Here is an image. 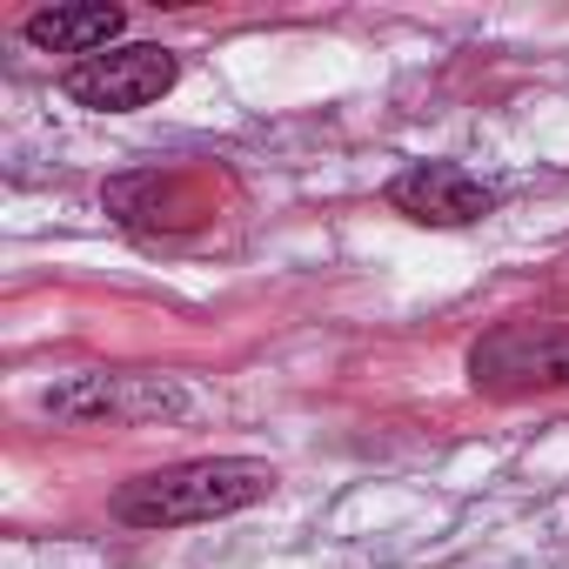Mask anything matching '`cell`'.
I'll return each instance as SVG.
<instances>
[{"label":"cell","instance_id":"cell-1","mask_svg":"<svg viewBox=\"0 0 569 569\" xmlns=\"http://www.w3.org/2000/svg\"><path fill=\"white\" fill-rule=\"evenodd\" d=\"M274 496V469L254 456H201L174 462L154 476H134L114 489V516L128 529H181V522H214L234 509H254Z\"/></svg>","mask_w":569,"mask_h":569},{"label":"cell","instance_id":"cell-2","mask_svg":"<svg viewBox=\"0 0 569 569\" xmlns=\"http://www.w3.org/2000/svg\"><path fill=\"white\" fill-rule=\"evenodd\" d=\"M469 382L489 396L569 389V329L556 322H509L469 349Z\"/></svg>","mask_w":569,"mask_h":569},{"label":"cell","instance_id":"cell-3","mask_svg":"<svg viewBox=\"0 0 569 569\" xmlns=\"http://www.w3.org/2000/svg\"><path fill=\"white\" fill-rule=\"evenodd\" d=\"M181 81V54L168 48H108L94 61H74L61 74V94L94 108V114H134L148 101H161Z\"/></svg>","mask_w":569,"mask_h":569},{"label":"cell","instance_id":"cell-4","mask_svg":"<svg viewBox=\"0 0 569 569\" xmlns=\"http://www.w3.org/2000/svg\"><path fill=\"white\" fill-rule=\"evenodd\" d=\"M389 208L422 221V228H469V221H482L496 208V188L476 181L456 161H416V168H402L389 181Z\"/></svg>","mask_w":569,"mask_h":569},{"label":"cell","instance_id":"cell-5","mask_svg":"<svg viewBox=\"0 0 569 569\" xmlns=\"http://www.w3.org/2000/svg\"><path fill=\"white\" fill-rule=\"evenodd\" d=\"M121 28H128V14L108 8V0H81V8H34V14L21 21L28 48H41V54H81V61L108 54V41H114Z\"/></svg>","mask_w":569,"mask_h":569}]
</instances>
